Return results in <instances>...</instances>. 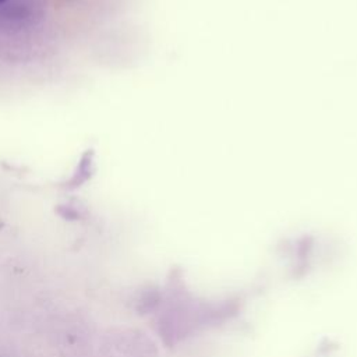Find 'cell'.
<instances>
[{
	"mask_svg": "<svg viewBox=\"0 0 357 357\" xmlns=\"http://www.w3.org/2000/svg\"><path fill=\"white\" fill-rule=\"evenodd\" d=\"M93 149H88L82 153L71 178L68 181H66V187L67 188H78L81 187L84 183H86L93 173Z\"/></svg>",
	"mask_w": 357,
	"mask_h": 357,
	"instance_id": "obj_1",
	"label": "cell"
},
{
	"mask_svg": "<svg viewBox=\"0 0 357 357\" xmlns=\"http://www.w3.org/2000/svg\"><path fill=\"white\" fill-rule=\"evenodd\" d=\"M4 1H7V0H0V4H3Z\"/></svg>",
	"mask_w": 357,
	"mask_h": 357,
	"instance_id": "obj_3",
	"label": "cell"
},
{
	"mask_svg": "<svg viewBox=\"0 0 357 357\" xmlns=\"http://www.w3.org/2000/svg\"><path fill=\"white\" fill-rule=\"evenodd\" d=\"M59 215H61L64 219H68V220H73V219H78L79 218V212L77 209H73L71 206L68 205H60L59 209H57Z\"/></svg>",
	"mask_w": 357,
	"mask_h": 357,
	"instance_id": "obj_2",
	"label": "cell"
}]
</instances>
